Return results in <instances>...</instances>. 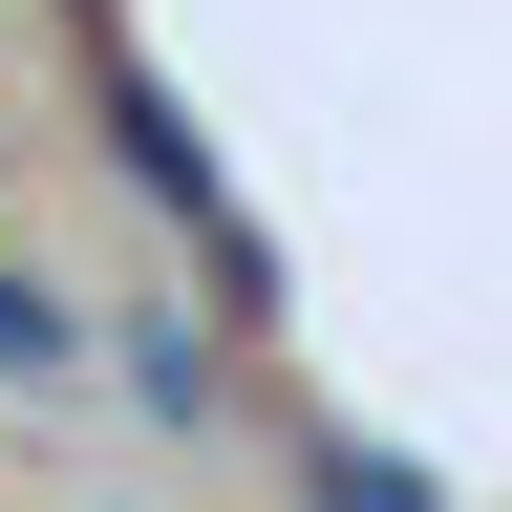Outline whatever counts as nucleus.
<instances>
[{"label":"nucleus","mask_w":512,"mask_h":512,"mask_svg":"<svg viewBox=\"0 0 512 512\" xmlns=\"http://www.w3.org/2000/svg\"><path fill=\"white\" fill-rule=\"evenodd\" d=\"M107 128H128V192H171V214H214V150H192V128H171V86H128Z\"/></svg>","instance_id":"obj_1"},{"label":"nucleus","mask_w":512,"mask_h":512,"mask_svg":"<svg viewBox=\"0 0 512 512\" xmlns=\"http://www.w3.org/2000/svg\"><path fill=\"white\" fill-rule=\"evenodd\" d=\"M43 363H86V320H64V299L22 278V256H0V384H43Z\"/></svg>","instance_id":"obj_2"},{"label":"nucleus","mask_w":512,"mask_h":512,"mask_svg":"<svg viewBox=\"0 0 512 512\" xmlns=\"http://www.w3.org/2000/svg\"><path fill=\"white\" fill-rule=\"evenodd\" d=\"M128 384H150L171 427H214V342H192V320H150V342H128Z\"/></svg>","instance_id":"obj_3"},{"label":"nucleus","mask_w":512,"mask_h":512,"mask_svg":"<svg viewBox=\"0 0 512 512\" xmlns=\"http://www.w3.org/2000/svg\"><path fill=\"white\" fill-rule=\"evenodd\" d=\"M320 512H448V491L406 470V448H320Z\"/></svg>","instance_id":"obj_4"}]
</instances>
